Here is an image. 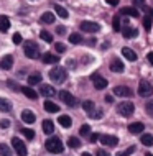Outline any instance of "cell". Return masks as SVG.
<instances>
[{
  "label": "cell",
  "mask_w": 153,
  "mask_h": 156,
  "mask_svg": "<svg viewBox=\"0 0 153 156\" xmlns=\"http://www.w3.org/2000/svg\"><path fill=\"white\" fill-rule=\"evenodd\" d=\"M66 77H67V73H66L64 67H53L49 71V79L54 81L56 84H63L66 81Z\"/></svg>",
  "instance_id": "cell-1"
},
{
  "label": "cell",
  "mask_w": 153,
  "mask_h": 156,
  "mask_svg": "<svg viewBox=\"0 0 153 156\" xmlns=\"http://www.w3.org/2000/svg\"><path fill=\"white\" fill-rule=\"evenodd\" d=\"M45 146H46V150H48L49 153H63V151H64L63 141L59 140V138H56V136L49 138V140L45 143Z\"/></svg>",
  "instance_id": "cell-2"
},
{
  "label": "cell",
  "mask_w": 153,
  "mask_h": 156,
  "mask_svg": "<svg viewBox=\"0 0 153 156\" xmlns=\"http://www.w3.org/2000/svg\"><path fill=\"white\" fill-rule=\"evenodd\" d=\"M38 54H40V49H38V44L36 43H33V41L25 43V56L30 58V59H36Z\"/></svg>",
  "instance_id": "cell-3"
},
{
  "label": "cell",
  "mask_w": 153,
  "mask_h": 156,
  "mask_svg": "<svg viewBox=\"0 0 153 156\" xmlns=\"http://www.w3.org/2000/svg\"><path fill=\"white\" fill-rule=\"evenodd\" d=\"M12 146H13V150H15V153L18 154V156H27L28 154V150H27V145L20 140V138H12Z\"/></svg>",
  "instance_id": "cell-4"
},
{
  "label": "cell",
  "mask_w": 153,
  "mask_h": 156,
  "mask_svg": "<svg viewBox=\"0 0 153 156\" xmlns=\"http://www.w3.org/2000/svg\"><path fill=\"white\" fill-rule=\"evenodd\" d=\"M117 112L124 117H130L132 113L135 112V105L132 102H122V104L117 105Z\"/></svg>",
  "instance_id": "cell-5"
},
{
  "label": "cell",
  "mask_w": 153,
  "mask_h": 156,
  "mask_svg": "<svg viewBox=\"0 0 153 156\" xmlns=\"http://www.w3.org/2000/svg\"><path fill=\"white\" fill-rule=\"evenodd\" d=\"M153 94V87L148 81H140L138 84V95L142 97H150Z\"/></svg>",
  "instance_id": "cell-6"
},
{
  "label": "cell",
  "mask_w": 153,
  "mask_h": 156,
  "mask_svg": "<svg viewBox=\"0 0 153 156\" xmlns=\"http://www.w3.org/2000/svg\"><path fill=\"white\" fill-rule=\"evenodd\" d=\"M59 99H61L66 105H69V107H74V105L78 104L76 97H74L73 94H69L67 90H61V92H59Z\"/></svg>",
  "instance_id": "cell-7"
},
{
  "label": "cell",
  "mask_w": 153,
  "mask_h": 156,
  "mask_svg": "<svg viewBox=\"0 0 153 156\" xmlns=\"http://www.w3.org/2000/svg\"><path fill=\"white\" fill-rule=\"evenodd\" d=\"M81 30L86 33H97L100 30V27L99 23H94V22H82L81 23Z\"/></svg>",
  "instance_id": "cell-8"
},
{
  "label": "cell",
  "mask_w": 153,
  "mask_h": 156,
  "mask_svg": "<svg viewBox=\"0 0 153 156\" xmlns=\"http://www.w3.org/2000/svg\"><path fill=\"white\" fill-rule=\"evenodd\" d=\"M99 140H100V143L104 146H115L118 143V138L114 136V135H100Z\"/></svg>",
  "instance_id": "cell-9"
},
{
  "label": "cell",
  "mask_w": 153,
  "mask_h": 156,
  "mask_svg": "<svg viewBox=\"0 0 153 156\" xmlns=\"http://www.w3.org/2000/svg\"><path fill=\"white\" fill-rule=\"evenodd\" d=\"M92 82H94V87H96L97 90H102V89H105V87H107V81H105L104 77H100L99 74L92 76Z\"/></svg>",
  "instance_id": "cell-10"
},
{
  "label": "cell",
  "mask_w": 153,
  "mask_h": 156,
  "mask_svg": "<svg viewBox=\"0 0 153 156\" xmlns=\"http://www.w3.org/2000/svg\"><path fill=\"white\" fill-rule=\"evenodd\" d=\"M114 94L118 95V97H130L132 90L125 86H117V87H114Z\"/></svg>",
  "instance_id": "cell-11"
},
{
  "label": "cell",
  "mask_w": 153,
  "mask_h": 156,
  "mask_svg": "<svg viewBox=\"0 0 153 156\" xmlns=\"http://www.w3.org/2000/svg\"><path fill=\"white\" fill-rule=\"evenodd\" d=\"M110 71L112 73H124V62H122L120 59H112L110 61Z\"/></svg>",
  "instance_id": "cell-12"
},
{
  "label": "cell",
  "mask_w": 153,
  "mask_h": 156,
  "mask_svg": "<svg viewBox=\"0 0 153 156\" xmlns=\"http://www.w3.org/2000/svg\"><path fill=\"white\" fill-rule=\"evenodd\" d=\"M22 120L25 123H35L36 122V115L31 110H23L22 112Z\"/></svg>",
  "instance_id": "cell-13"
},
{
  "label": "cell",
  "mask_w": 153,
  "mask_h": 156,
  "mask_svg": "<svg viewBox=\"0 0 153 156\" xmlns=\"http://www.w3.org/2000/svg\"><path fill=\"white\" fill-rule=\"evenodd\" d=\"M0 66H2V69H5V71L12 69V67H13V56H12V54H5V58L2 59Z\"/></svg>",
  "instance_id": "cell-14"
},
{
  "label": "cell",
  "mask_w": 153,
  "mask_h": 156,
  "mask_svg": "<svg viewBox=\"0 0 153 156\" xmlns=\"http://www.w3.org/2000/svg\"><path fill=\"white\" fill-rule=\"evenodd\" d=\"M143 123L142 122H133V123H130L129 125V132L130 133H133V135H137V133H143Z\"/></svg>",
  "instance_id": "cell-15"
},
{
  "label": "cell",
  "mask_w": 153,
  "mask_h": 156,
  "mask_svg": "<svg viewBox=\"0 0 153 156\" xmlns=\"http://www.w3.org/2000/svg\"><path fill=\"white\" fill-rule=\"evenodd\" d=\"M40 94H43L45 97H53V95H56V90H54L53 86H48V84H45V86L40 87Z\"/></svg>",
  "instance_id": "cell-16"
},
{
  "label": "cell",
  "mask_w": 153,
  "mask_h": 156,
  "mask_svg": "<svg viewBox=\"0 0 153 156\" xmlns=\"http://www.w3.org/2000/svg\"><path fill=\"white\" fill-rule=\"evenodd\" d=\"M20 90H22L23 94H25V97H27V99H31V100H36V99H38V94H36V92L33 90V89H31V87H30V86L20 87Z\"/></svg>",
  "instance_id": "cell-17"
},
{
  "label": "cell",
  "mask_w": 153,
  "mask_h": 156,
  "mask_svg": "<svg viewBox=\"0 0 153 156\" xmlns=\"http://www.w3.org/2000/svg\"><path fill=\"white\" fill-rule=\"evenodd\" d=\"M120 15H127V16H133V18H137L140 13H138V10L135 7H124L120 10Z\"/></svg>",
  "instance_id": "cell-18"
},
{
  "label": "cell",
  "mask_w": 153,
  "mask_h": 156,
  "mask_svg": "<svg viewBox=\"0 0 153 156\" xmlns=\"http://www.w3.org/2000/svg\"><path fill=\"white\" fill-rule=\"evenodd\" d=\"M58 61H59V56H58V54L45 53V56H43V62H46V64H56Z\"/></svg>",
  "instance_id": "cell-19"
},
{
  "label": "cell",
  "mask_w": 153,
  "mask_h": 156,
  "mask_svg": "<svg viewBox=\"0 0 153 156\" xmlns=\"http://www.w3.org/2000/svg\"><path fill=\"white\" fill-rule=\"evenodd\" d=\"M43 107H45V110L46 112H49V113H56L59 110V107L54 102H51V100H45V104H43Z\"/></svg>",
  "instance_id": "cell-20"
},
{
  "label": "cell",
  "mask_w": 153,
  "mask_h": 156,
  "mask_svg": "<svg viewBox=\"0 0 153 156\" xmlns=\"http://www.w3.org/2000/svg\"><path fill=\"white\" fill-rule=\"evenodd\" d=\"M8 28H10V20H8L5 15L0 16V33H7Z\"/></svg>",
  "instance_id": "cell-21"
},
{
  "label": "cell",
  "mask_w": 153,
  "mask_h": 156,
  "mask_svg": "<svg viewBox=\"0 0 153 156\" xmlns=\"http://www.w3.org/2000/svg\"><path fill=\"white\" fill-rule=\"evenodd\" d=\"M122 54H124L129 61H137V54H135V51L130 48H122Z\"/></svg>",
  "instance_id": "cell-22"
},
{
  "label": "cell",
  "mask_w": 153,
  "mask_h": 156,
  "mask_svg": "<svg viewBox=\"0 0 153 156\" xmlns=\"http://www.w3.org/2000/svg\"><path fill=\"white\" fill-rule=\"evenodd\" d=\"M58 122H59V125L64 126V128H69V126L73 125V120H71V117H67V115H61L58 119Z\"/></svg>",
  "instance_id": "cell-23"
},
{
  "label": "cell",
  "mask_w": 153,
  "mask_h": 156,
  "mask_svg": "<svg viewBox=\"0 0 153 156\" xmlns=\"http://www.w3.org/2000/svg\"><path fill=\"white\" fill-rule=\"evenodd\" d=\"M122 35H124L125 38H135L138 35V31L135 30V28H132V27H127V28L122 30Z\"/></svg>",
  "instance_id": "cell-24"
},
{
  "label": "cell",
  "mask_w": 153,
  "mask_h": 156,
  "mask_svg": "<svg viewBox=\"0 0 153 156\" xmlns=\"http://www.w3.org/2000/svg\"><path fill=\"white\" fill-rule=\"evenodd\" d=\"M43 132L46 133V135H51L54 132V123L51 120H45L43 122Z\"/></svg>",
  "instance_id": "cell-25"
},
{
  "label": "cell",
  "mask_w": 153,
  "mask_h": 156,
  "mask_svg": "<svg viewBox=\"0 0 153 156\" xmlns=\"http://www.w3.org/2000/svg\"><path fill=\"white\" fill-rule=\"evenodd\" d=\"M12 110V102L7 99H0V112H10Z\"/></svg>",
  "instance_id": "cell-26"
},
{
  "label": "cell",
  "mask_w": 153,
  "mask_h": 156,
  "mask_svg": "<svg viewBox=\"0 0 153 156\" xmlns=\"http://www.w3.org/2000/svg\"><path fill=\"white\" fill-rule=\"evenodd\" d=\"M41 23H46V25L54 23V15L51 13V12H45L43 16H41Z\"/></svg>",
  "instance_id": "cell-27"
},
{
  "label": "cell",
  "mask_w": 153,
  "mask_h": 156,
  "mask_svg": "<svg viewBox=\"0 0 153 156\" xmlns=\"http://www.w3.org/2000/svg\"><path fill=\"white\" fill-rule=\"evenodd\" d=\"M40 82H41V74H38V73L31 74L28 77V84H30V86H36V84H40Z\"/></svg>",
  "instance_id": "cell-28"
},
{
  "label": "cell",
  "mask_w": 153,
  "mask_h": 156,
  "mask_svg": "<svg viewBox=\"0 0 153 156\" xmlns=\"http://www.w3.org/2000/svg\"><path fill=\"white\" fill-rule=\"evenodd\" d=\"M140 140H142V143H143L145 146H151V145H153V135H150V133H143Z\"/></svg>",
  "instance_id": "cell-29"
},
{
  "label": "cell",
  "mask_w": 153,
  "mask_h": 156,
  "mask_svg": "<svg viewBox=\"0 0 153 156\" xmlns=\"http://www.w3.org/2000/svg\"><path fill=\"white\" fill-rule=\"evenodd\" d=\"M82 108L84 110H86L89 115H91L92 112H94V108H96V105H94V102H92V100H86V102L82 104Z\"/></svg>",
  "instance_id": "cell-30"
},
{
  "label": "cell",
  "mask_w": 153,
  "mask_h": 156,
  "mask_svg": "<svg viewBox=\"0 0 153 156\" xmlns=\"http://www.w3.org/2000/svg\"><path fill=\"white\" fill-rule=\"evenodd\" d=\"M67 146H71V148H79L81 146V141H79V138H76V136H69L67 138Z\"/></svg>",
  "instance_id": "cell-31"
},
{
  "label": "cell",
  "mask_w": 153,
  "mask_h": 156,
  "mask_svg": "<svg viewBox=\"0 0 153 156\" xmlns=\"http://www.w3.org/2000/svg\"><path fill=\"white\" fill-rule=\"evenodd\" d=\"M54 12H56L58 16H61V18H67V10L63 8L61 5H54Z\"/></svg>",
  "instance_id": "cell-32"
},
{
  "label": "cell",
  "mask_w": 153,
  "mask_h": 156,
  "mask_svg": "<svg viewBox=\"0 0 153 156\" xmlns=\"http://www.w3.org/2000/svg\"><path fill=\"white\" fill-rule=\"evenodd\" d=\"M0 156H12L10 146H7L5 143H0Z\"/></svg>",
  "instance_id": "cell-33"
},
{
  "label": "cell",
  "mask_w": 153,
  "mask_h": 156,
  "mask_svg": "<svg viewBox=\"0 0 153 156\" xmlns=\"http://www.w3.org/2000/svg\"><path fill=\"white\" fill-rule=\"evenodd\" d=\"M40 38H41L43 41H46V43H51V41H53V36H51V33H48L46 30H43V31L40 33Z\"/></svg>",
  "instance_id": "cell-34"
},
{
  "label": "cell",
  "mask_w": 153,
  "mask_h": 156,
  "mask_svg": "<svg viewBox=\"0 0 153 156\" xmlns=\"http://www.w3.org/2000/svg\"><path fill=\"white\" fill-rule=\"evenodd\" d=\"M69 41H71L73 44H79L81 41H82V38H81V35H79V33H73V35L69 36Z\"/></svg>",
  "instance_id": "cell-35"
},
{
  "label": "cell",
  "mask_w": 153,
  "mask_h": 156,
  "mask_svg": "<svg viewBox=\"0 0 153 156\" xmlns=\"http://www.w3.org/2000/svg\"><path fill=\"white\" fill-rule=\"evenodd\" d=\"M143 27H145L147 31L151 30V16H150V15H147L145 18H143Z\"/></svg>",
  "instance_id": "cell-36"
},
{
  "label": "cell",
  "mask_w": 153,
  "mask_h": 156,
  "mask_svg": "<svg viewBox=\"0 0 153 156\" xmlns=\"http://www.w3.org/2000/svg\"><path fill=\"white\" fill-rule=\"evenodd\" d=\"M22 133L25 135V138H28V140H33V138H35V132H33V130H30V128H23Z\"/></svg>",
  "instance_id": "cell-37"
},
{
  "label": "cell",
  "mask_w": 153,
  "mask_h": 156,
  "mask_svg": "<svg viewBox=\"0 0 153 156\" xmlns=\"http://www.w3.org/2000/svg\"><path fill=\"white\" fill-rule=\"evenodd\" d=\"M120 16H114V31H120Z\"/></svg>",
  "instance_id": "cell-38"
},
{
  "label": "cell",
  "mask_w": 153,
  "mask_h": 156,
  "mask_svg": "<svg viewBox=\"0 0 153 156\" xmlns=\"http://www.w3.org/2000/svg\"><path fill=\"white\" fill-rule=\"evenodd\" d=\"M89 132H91V126H89V125H82V126H81V130H79L81 136H87Z\"/></svg>",
  "instance_id": "cell-39"
},
{
  "label": "cell",
  "mask_w": 153,
  "mask_h": 156,
  "mask_svg": "<svg viewBox=\"0 0 153 156\" xmlns=\"http://www.w3.org/2000/svg\"><path fill=\"white\" fill-rule=\"evenodd\" d=\"M135 151V146H130V148H127L125 151H122V153H118L117 156H130L132 153Z\"/></svg>",
  "instance_id": "cell-40"
},
{
  "label": "cell",
  "mask_w": 153,
  "mask_h": 156,
  "mask_svg": "<svg viewBox=\"0 0 153 156\" xmlns=\"http://www.w3.org/2000/svg\"><path fill=\"white\" fill-rule=\"evenodd\" d=\"M54 48H56L58 53H64V51H66V46L63 44V43H56V46H54Z\"/></svg>",
  "instance_id": "cell-41"
},
{
  "label": "cell",
  "mask_w": 153,
  "mask_h": 156,
  "mask_svg": "<svg viewBox=\"0 0 153 156\" xmlns=\"http://www.w3.org/2000/svg\"><path fill=\"white\" fill-rule=\"evenodd\" d=\"M13 43H15V44H20V43H22V35H20V33H15V35H13Z\"/></svg>",
  "instance_id": "cell-42"
},
{
  "label": "cell",
  "mask_w": 153,
  "mask_h": 156,
  "mask_svg": "<svg viewBox=\"0 0 153 156\" xmlns=\"http://www.w3.org/2000/svg\"><path fill=\"white\" fill-rule=\"evenodd\" d=\"M0 126H2V128H8V126H10V122H8V120H2V122H0Z\"/></svg>",
  "instance_id": "cell-43"
},
{
  "label": "cell",
  "mask_w": 153,
  "mask_h": 156,
  "mask_svg": "<svg viewBox=\"0 0 153 156\" xmlns=\"http://www.w3.org/2000/svg\"><path fill=\"white\" fill-rule=\"evenodd\" d=\"M133 5H137V7H143V5H145V0H133Z\"/></svg>",
  "instance_id": "cell-44"
},
{
  "label": "cell",
  "mask_w": 153,
  "mask_h": 156,
  "mask_svg": "<svg viewBox=\"0 0 153 156\" xmlns=\"http://www.w3.org/2000/svg\"><path fill=\"white\" fill-rule=\"evenodd\" d=\"M99 136H100L99 133H92L91 135V141H97V140H99Z\"/></svg>",
  "instance_id": "cell-45"
},
{
  "label": "cell",
  "mask_w": 153,
  "mask_h": 156,
  "mask_svg": "<svg viewBox=\"0 0 153 156\" xmlns=\"http://www.w3.org/2000/svg\"><path fill=\"white\" fill-rule=\"evenodd\" d=\"M64 31H66L64 27H58V28H56V33H58V35H64Z\"/></svg>",
  "instance_id": "cell-46"
},
{
  "label": "cell",
  "mask_w": 153,
  "mask_h": 156,
  "mask_svg": "<svg viewBox=\"0 0 153 156\" xmlns=\"http://www.w3.org/2000/svg\"><path fill=\"white\" fill-rule=\"evenodd\" d=\"M97 156H109V153L104 150H97Z\"/></svg>",
  "instance_id": "cell-47"
},
{
  "label": "cell",
  "mask_w": 153,
  "mask_h": 156,
  "mask_svg": "<svg viewBox=\"0 0 153 156\" xmlns=\"http://www.w3.org/2000/svg\"><path fill=\"white\" fill-rule=\"evenodd\" d=\"M105 2L109 3V5H112V7H115L117 3H118V0H105Z\"/></svg>",
  "instance_id": "cell-48"
},
{
  "label": "cell",
  "mask_w": 153,
  "mask_h": 156,
  "mask_svg": "<svg viewBox=\"0 0 153 156\" xmlns=\"http://www.w3.org/2000/svg\"><path fill=\"white\" fill-rule=\"evenodd\" d=\"M148 61H150V64H153V53H148Z\"/></svg>",
  "instance_id": "cell-49"
},
{
  "label": "cell",
  "mask_w": 153,
  "mask_h": 156,
  "mask_svg": "<svg viewBox=\"0 0 153 156\" xmlns=\"http://www.w3.org/2000/svg\"><path fill=\"white\" fill-rule=\"evenodd\" d=\"M105 100H107V102H112L114 97H112V95H107V97H105Z\"/></svg>",
  "instance_id": "cell-50"
},
{
  "label": "cell",
  "mask_w": 153,
  "mask_h": 156,
  "mask_svg": "<svg viewBox=\"0 0 153 156\" xmlns=\"http://www.w3.org/2000/svg\"><path fill=\"white\" fill-rule=\"evenodd\" d=\"M147 107L150 108V110H153V100H151V102H148V105H147Z\"/></svg>",
  "instance_id": "cell-51"
},
{
  "label": "cell",
  "mask_w": 153,
  "mask_h": 156,
  "mask_svg": "<svg viewBox=\"0 0 153 156\" xmlns=\"http://www.w3.org/2000/svg\"><path fill=\"white\" fill-rule=\"evenodd\" d=\"M148 13H150V16H153V8H148Z\"/></svg>",
  "instance_id": "cell-52"
},
{
  "label": "cell",
  "mask_w": 153,
  "mask_h": 156,
  "mask_svg": "<svg viewBox=\"0 0 153 156\" xmlns=\"http://www.w3.org/2000/svg\"><path fill=\"white\" fill-rule=\"evenodd\" d=\"M82 156H92L91 153H82Z\"/></svg>",
  "instance_id": "cell-53"
},
{
  "label": "cell",
  "mask_w": 153,
  "mask_h": 156,
  "mask_svg": "<svg viewBox=\"0 0 153 156\" xmlns=\"http://www.w3.org/2000/svg\"><path fill=\"white\" fill-rule=\"evenodd\" d=\"M147 156H153V154H151V153H147Z\"/></svg>",
  "instance_id": "cell-54"
}]
</instances>
